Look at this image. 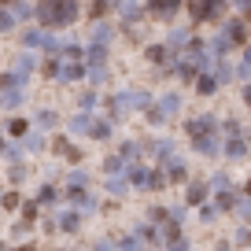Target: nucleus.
<instances>
[{"mask_svg":"<svg viewBox=\"0 0 251 251\" xmlns=\"http://www.w3.org/2000/svg\"><path fill=\"white\" fill-rule=\"evenodd\" d=\"M41 26H52V30H63L78 19V4H41L37 8Z\"/></svg>","mask_w":251,"mask_h":251,"instance_id":"obj_1","label":"nucleus"},{"mask_svg":"<svg viewBox=\"0 0 251 251\" xmlns=\"http://www.w3.org/2000/svg\"><path fill=\"white\" fill-rule=\"evenodd\" d=\"M188 11H192V19H196V23H200V19H211V15H222L218 4H192Z\"/></svg>","mask_w":251,"mask_h":251,"instance_id":"obj_2","label":"nucleus"},{"mask_svg":"<svg viewBox=\"0 0 251 251\" xmlns=\"http://www.w3.org/2000/svg\"><path fill=\"white\" fill-rule=\"evenodd\" d=\"M151 11H155V15H174V11H177V8H174V4H155V8H151Z\"/></svg>","mask_w":251,"mask_h":251,"instance_id":"obj_3","label":"nucleus"},{"mask_svg":"<svg viewBox=\"0 0 251 251\" xmlns=\"http://www.w3.org/2000/svg\"><path fill=\"white\" fill-rule=\"evenodd\" d=\"M15 251H37V248H15Z\"/></svg>","mask_w":251,"mask_h":251,"instance_id":"obj_4","label":"nucleus"},{"mask_svg":"<svg viewBox=\"0 0 251 251\" xmlns=\"http://www.w3.org/2000/svg\"><path fill=\"white\" fill-rule=\"evenodd\" d=\"M248 59H251V55H248Z\"/></svg>","mask_w":251,"mask_h":251,"instance_id":"obj_5","label":"nucleus"}]
</instances>
